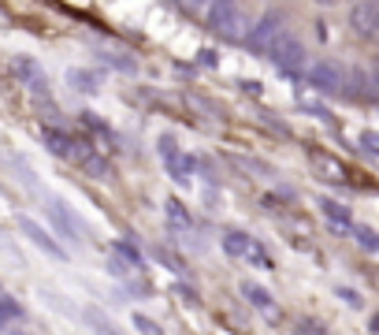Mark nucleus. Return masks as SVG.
I'll use <instances>...</instances> for the list:
<instances>
[{"label":"nucleus","instance_id":"obj_12","mask_svg":"<svg viewBox=\"0 0 379 335\" xmlns=\"http://www.w3.org/2000/svg\"><path fill=\"white\" fill-rule=\"evenodd\" d=\"M320 209H323V216H328V220L334 224V228L353 231V216H350V209H346V205L331 201V198H320Z\"/></svg>","mask_w":379,"mask_h":335},{"label":"nucleus","instance_id":"obj_3","mask_svg":"<svg viewBox=\"0 0 379 335\" xmlns=\"http://www.w3.org/2000/svg\"><path fill=\"white\" fill-rule=\"evenodd\" d=\"M305 75H309V82L316 86L320 93H328V97H339V93H346V86H350V71L339 68L334 60H320V63H312Z\"/></svg>","mask_w":379,"mask_h":335},{"label":"nucleus","instance_id":"obj_7","mask_svg":"<svg viewBox=\"0 0 379 335\" xmlns=\"http://www.w3.org/2000/svg\"><path fill=\"white\" fill-rule=\"evenodd\" d=\"M19 228H23V235H26V239L34 242L38 250H45L49 257H56V261H63V257H67V250H63V246H60L56 239H52V235H49L45 228H41V224H34V220H30V216H19Z\"/></svg>","mask_w":379,"mask_h":335},{"label":"nucleus","instance_id":"obj_26","mask_svg":"<svg viewBox=\"0 0 379 335\" xmlns=\"http://www.w3.org/2000/svg\"><path fill=\"white\" fill-rule=\"evenodd\" d=\"M245 261H253L257 268H272V257H268V254H264L257 242H253V250H249V257H245Z\"/></svg>","mask_w":379,"mask_h":335},{"label":"nucleus","instance_id":"obj_11","mask_svg":"<svg viewBox=\"0 0 379 335\" xmlns=\"http://www.w3.org/2000/svg\"><path fill=\"white\" fill-rule=\"evenodd\" d=\"M41 138H45L49 153H56V157H63V160H71V153H74V138H71V134H63V131H52V127H45V131H41Z\"/></svg>","mask_w":379,"mask_h":335},{"label":"nucleus","instance_id":"obj_10","mask_svg":"<svg viewBox=\"0 0 379 335\" xmlns=\"http://www.w3.org/2000/svg\"><path fill=\"white\" fill-rule=\"evenodd\" d=\"M312 164H316L331 182H350V171H346L342 160H334L331 153H312Z\"/></svg>","mask_w":379,"mask_h":335},{"label":"nucleus","instance_id":"obj_13","mask_svg":"<svg viewBox=\"0 0 379 335\" xmlns=\"http://www.w3.org/2000/svg\"><path fill=\"white\" fill-rule=\"evenodd\" d=\"M242 295L249 298V306H253V309H264L268 317H279L275 302H272V295H268L264 287H257V283H242Z\"/></svg>","mask_w":379,"mask_h":335},{"label":"nucleus","instance_id":"obj_34","mask_svg":"<svg viewBox=\"0 0 379 335\" xmlns=\"http://www.w3.org/2000/svg\"><path fill=\"white\" fill-rule=\"evenodd\" d=\"M0 332H8V328H4V320H0Z\"/></svg>","mask_w":379,"mask_h":335},{"label":"nucleus","instance_id":"obj_20","mask_svg":"<svg viewBox=\"0 0 379 335\" xmlns=\"http://www.w3.org/2000/svg\"><path fill=\"white\" fill-rule=\"evenodd\" d=\"M86 320H93L101 335H115V332H112V324H108V317H104L101 309H93V306H90V309H86Z\"/></svg>","mask_w":379,"mask_h":335},{"label":"nucleus","instance_id":"obj_8","mask_svg":"<svg viewBox=\"0 0 379 335\" xmlns=\"http://www.w3.org/2000/svg\"><path fill=\"white\" fill-rule=\"evenodd\" d=\"M12 71L26 82V90L34 93V97H45V93H49V79H45V71H41L30 56H15V60H12Z\"/></svg>","mask_w":379,"mask_h":335},{"label":"nucleus","instance_id":"obj_32","mask_svg":"<svg viewBox=\"0 0 379 335\" xmlns=\"http://www.w3.org/2000/svg\"><path fill=\"white\" fill-rule=\"evenodd\" d=\"M8 335H26V332H12V328H8Z\"/></svg>","mask_w":379,"mask_h":335},{"label":"nucleus","instance_id":"obj_28","mask_svg":"<svg viewBox=\"0 0 379 335\" xmlns=\"http://www.w3.org/2000/svg\"><path fill=\"white\" fill-rule=\"evenodd\" d=\"M339 298L346 302V306H353V309H361V295H357V290H339Z\"/></svg>","mask_w":379,"mask_h":335},{"label":"nucleus","instance_id":"obj_15","mask_svg":"<svg viewBox=\"0 0 379 335\" xmlns=\"http://www.w3.org/2000/svg\"><path fill=\"white\" fill-rule=\"evenodd\" d=\"M67 82L74 86V90H82V93H97V90H101V71L74 68V71H67Z\"/></svg>","mask_w":379,"mask_h":335},{"label":"nucleus","instance_id":"obj_31","mask_svg":"<svg viewBox=\"0 0 379 335\" xmlns=\"http://www.w3.org/2000/svg\"><path fill=\"white\" fill-rule=\"evenodd\" d=\"M0 26H8V15L4 12H0Z\"/></svg>","mask_w":379,"mask_h":335},{"label":"nucleus","instance_id":"obj_33","mask_svg":"<svg viewBox=\"0 0 379 335\" xmlns=\"http://www.w3.org/2000/svg\"><path fill=\"white\" fill-rule=\"evenodd\" d=\"M376 79H379V60H376Z\"/></svg>","mask_w":379,"mask_h":335},{"label":"nucleus","instance_id":"obj_2","mask_svg":"<svg viewBox=\"0 0 379 335\" xmlns=\"http://www.w3.org/2000/svg\"><path fill=\"white\" fill-rule=\"evenodd\" d=\"M204 15H209L212 34H220V38H242V34H245V23H242V8H238V0H212Z\"/></svg>","mask_w":379,"mask_h":335},{"label":"nucleus","instance_id":"obj_18","mask_svg":"<svg viewBox=\"0 0 379 335\" xmlns=\"http://www.w3.org/2000/svg\"><path fill=\"white\" fill-rule=\"evenodd\" d=\"M19 317H23V306L15 298L0 295V320H19Z\"/></svg>","mask_w":379,"mask_h":335},{"label":"nucleus","instance_id":"obj_6","mask_svg":"<svg viewBox=\"0 0 379 335\" xmlns=\"http://www.w3.org/2000/svg\"><path fill=\"white\" fill-rule=\"evenodd\" d=\"M160 153H164V164L171 171V179H175L179 187H190L193 182V160L186 153H179V146L171 142V138H160Z\"/></svg>","mask_w":379,"mask_h":335},{"label":"nucleus","instance_id":"obj_19","mask_svg":"<svg viewBox=\"0 0 379 335\" xmlns=\"http://www.w3.org/2000/svg\"><path fill=\"white\" fill-rule=\"evenodd\" d=\"M353 239L364 246V250H372V254H379V235L376 231H368V228H357L353 224Z\"/></svg>","mask_w":379,"mask_h":335},{"label":"nucleus","instance_id":"obj_27","mask_svg":"<svg viewBox=\"0 0 379 335\" xmlns=\"http://www.w3.org/2000/svg\"><path fill=\"white\" fill-rule=\"evenodd\" d=\"M108 63H112V68H119V71H134V60H127L123 52H108Z\"/></svg>","mask_w":379,"mask_h":335},{"label":"nucleus","instance_id":"obj_17","mask_svg":"<svg viewBox=\"0 0 379 335\" xmlns=\"http://www.w3.org/2000/svg\"><path fill=\"white\" fill-rule=\"evenodd\" d=\"M168 220L175 224V228L186 231V228H190V212H186V205H179L175 198H171V201H168Z\"/></svg>","mask_w":379,"mask_h":335},{"label":"nucleus","instance_id":"obj_23","mask_svg":"<svg viewBox=\"0 0 379 335\" xmlns=\"http://www.w3.org/2000/svg\"><path fill=\"white\" fill-rule=\"evenodd\" d=\"M131 261H123V257H119V254H112V261H108V272H112V276H131Z\"/></svg>","mask_w":379,"mask_h":335},{"label":"nucleus","instance_id":"obj_21","mask_svg":"<svg viewBox=\"0 0 379 335\" xmlns=\"http://www.w3.org/2000/svg\"><path fill=\"white\" fill-rule=\"evenodd\" d=\"M115 254L123 257V261H131L134 268H142V254H138V250H134L131 242H115Z\"/></svg>","mask_w":379,"mask_h":335},{"label":"nucleus","instance_id":"obj_30","mask_svg":"<svg viewBox=\"0 0 379 335\" xmlns=\"http://www.w3.org/2000/svg\"><path fill=\"white\" fill-rule=\"evenodd\" d=\"M372 332H379V313H376V317H372Z\"/></svg>","mask_w":379,"mask_h":335},{"label":"nucleus","instance_id":"obj_29","mask_svg":"<svg viewBox=\"0 0 379 335\" xmlns=\"http://www.w3.org/2000/svg\"><path fill=\"white\" fill-rule=\"evenodd\" d=\"M361 146L368 149V153H379V134H364V138H361Z\"/></svg>","mask_w":379,"mask_h":335},{"label":"nucleus","instance_id":"obj_9","mask_svg":"<svg viewBox=\"0 0 379 335\" xmlns=\"http://www.w3.org/2000/svg\"><path fill=\"white\" fill-rule=\"evenodd\" d=\"M346 97H357V101H364V104L379 101V79L376 75H368V71H361V68H353L350 71V86H346Z\"/></svg>","mask_w":379,"mask_h":335},{"label":"nucleus","instance_id":"obj_16","mask_svg":"<svg viewBox=\"0 0 379 335\" xmlns=\"http://www.w3.org/2000/svg\"><path fill=\"white\" fill-rule=\"evenodd\" d=\"M49 216L56 220V228L67 235V239H79V224L71 220V212H67V205L63 201H49Z\"/></svg>","mask_w":379,"mask_h":335},{"label":"nucleus","instance_id":"obj_22","mask_svg":"<svg viewBox=\"0 0 379 335\" xmlns=\"http://www.w3.org/2000/svg\"><path fill=\"white\" fill-rule=\"evenodd\" d=\"M209 4H212V0H175V8H182V12H190V15L209 12Z\"/></svg>","mask_w":379,"mask_h":335},{"label":"nucleus","instance_id":"obj_14","mask_svg":"<svg viewBox=\"0 0 379 335\" xmlns=\"http://www.w3.org/2000/svg\"><path fill=\"white\" fill-rule=\"evenodd\" d=\"M249 250H253V239H249L245 231H227L223 235V254L227 257L238 261V257H249Z\"/></svg>","mask_w":379,"mask_h":335},{"label":"nucleus","instance_id":"obj_5","mask_svg":"<svg viewBox=\"0 0 379 335\" xmlns=\"http://www.w3.org/2000/svg\"><path fill=\"white\" fill-rule=\"evenodd\" d=\"M283 30H287V26H283V15H279V12H268V15L261 19V23H257V26L245 34V45L264 56L268 45H272V41H275L279 34H283Z\"/></svg>","mask_w":379,"mask_h":335},{"label":"nucleus","instance_id":"obj_1","mask_svg":"<svg viewBox=\"0 0 379 335\" xmlns=\"http://www.w3.org/2000/svg\"><path fill=\"white\" fill-rule=\"evenodd\" d=\"M264 56L272 60L279 71H287V75H301V71H309V68H305V60H309V56H305V45H301L294 34H287V30L272 41V45H268Z\"/></svg>","mask_w":379,"mask_h":335},{"label":"nucleus","instance_id":"obj_24","mask_svg":"<svg viewBox=\"0 0 379 335\" xmlns=\"http://www.w3.org/2000/svg\"><path fill=\"white\" fill-rule=\"evenodd\" d=\"M82 168H86V171H90V176H97V179H104V176H108V164H104V160H101V157H97V153H93L90 160H86V164H82Z\"/></svg>","mask_w":379,"mask_h":335},{"label":"nucleus","instance_id":"obj_25","mask_svg":"<svg viewBox=\"0 0 379 335\" xmlns=\"http://www.w3.org/2000/svg\"><path fill=\"white\" fill-rule=\"evenodd\" d=\"M134 328L142 332V335H160V328H156V320H149V317H142V313H134Z\"/></svg>","mask_w":379,"mask_h":335},{"label":"nucleus","instance_id":"obj_4","mask_svg":"<svg viewBox=\"0 0 379 335\" xmlns=\"http://www.w3.org/2000/svg\"><path fill=\"white\" fill-rule=\"evenodd\" d=\"M350 30L361 41L379 38V4H376V0H361V4L350 8Z\"/></svg>","mask_w":379,"mask_h":335}]
</instances>
